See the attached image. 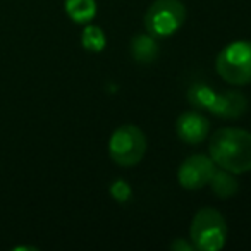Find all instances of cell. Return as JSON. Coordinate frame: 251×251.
I'll return each instance as SVG.
<instances>
[{
	"mask_svg": "<svg viewBox=\"0 0 251 251\" xmlns=\"http://www.w3.org/2000/svg\"><path fill=\"white\" fill-rule=\"evenodd\" d=\"M215 172V164L205 155H193L179 167V182L186 189H200L206 186Z\"/></svg>",
	"mask_w": 251,
	"mask_h": 251,
	"instance_id": "8992f818",
	"label": "cell"
},
{
	"mask_svg": "<svg viewBox=\"0 0 251 251\" xmlns=\"http://www.w3.org/2000/svg\"><path fill=\"white\" fill-rule=\"evenodd\" d=\"M171 248H172V250H193V246L182 243V241H176V243H172Z\"/></svg>",
	"mask_w": 251,
	"mask_h": 251,
	"instance_id": "5bb4252c",
	"label": "cell"
},
{
	"mask_svg": "<svg viewBox=\"0 0 251 251\" xmlns=\"http://www.w3.org/2000/svg\"><path fill=\"white\" fill-rule=\"evenodd\" d=\"M176 131L184 143L196 145L201 143L208 136L210 122L205 115L198 114V112H184L179 115L177 122H176Z\"/></svg>",
	"mask_w": 251,
	"mask_h": 251,
	"instance_id": "52a82bcc",
	"label": "cell"
},
{
	"mask_svg": "<svg viewBox=\"0 0 251 251\" xmlns=\"http://www.w3.org/2000/svg\"><path fill=\"white\" fill-rule=\"evenodd\" d=\"M215 91L210 90L206 84H195L189 88L188 91V100L193 107L200 108V110H208L212 107L213 100H215Z\"/></svg>",
	"mask_w": 251,
	"mask_h": 251,
	"instance_id": "7c38bea8",
	"label": "cell"
},
{
	"mask_svg": "<svg viewBox=\"0 0 251 251\" xmlns=\"http://www.w3.org/2000/svg\"><path fill=\"white\" fill-rule=\"evenodd\" d=\"M208 184L212 186L213 193H215L219 198H230L232 195H236L237 188H239L237 181L230 176V172L224 171V169H219V171L215 169V172H213Z\"/></svg>",
	"mask_w": 251,
	"mask_h": 251,
	"instance_id": "30bf717a",
	"label": "cell"
},
{
	"mask_svg": "<svg viewBox=\"0 0 251 251\" xmlns=\"http://www.w3.org/2000/svg\"><path fill=\"white\" fill-rule=\"evenodd\" d=\"M217 73L229 84L251 83V42H234L217 57Z\"/></svg>",
	"mask_w": 251,
	"mask_h": 251,
	"instance_id": "7a4b0ae2",
	"label": "cell"
},
{
	"mask_svg": "<svg viewBox=\"0 0 251 251\" xmlns=\"http://www.w3.org/2000/svg\"><path fill=\"white\" fill-rule=\"evenodd\" d=\"M83 45L90 52H100L105 47V35L97 26H88L83 33Z\"/></svg>",
	"mask_w": 251,
	"mask_h": 251,
	"instance_id": "4fadbf2b",
	"label": "cell"
},
{
	"mask_svg": "<svg viewBox=\"0 0 251 251\" xmlns=\"http://www.w3.org/2000/svg\"><path fill=\"white\" fill-rule=\"evenodd\" d=\"M227 226L224 217L213 208H203L191 222L193 246L201 251H217L226 244Z\"/></svg>",
	"mask_w": 251,
	"mask_h": 251,
	"instance_id": "3957f363",
	"label": "cell"
},
{
	"mask_svg": "<svg viewBox=\"0 0 251 251\" xmlns=\"http://www.w3.org/2000/svg\"><path fill=\"white\" fill-rule=\"evenodd\" d=\"M248 100L239 91H226V93L215 95L212 107L208 108L213 115L224 119H236L246 112Z\"/></svg>",
	"mask_w": 251,
	"mask_h": 251,
	"instance_id": "ba28073f",
	"label": "cell"
},
{
	"mask_svg": "<svg viewBox=\"0 0 251 251\" xmlns=\"http://www.w3.org/2000/svg\"><path fill=\"white\" fill-rule=\"evenodd\" d=\"M66 12L76 23H88L97 12L95 0H66Z\"/></svg>",
	"mask_w": 251,
	"mask_h": 251,
	"instance_id": "8fae6325",
	"label": "cell"
},
{
	"mask_svg": "<svg viewBox=\"0 0 251 251\" xmlns=\"http://www.w3.org/2000/svg\"><path fill=\"white\" fill-rule=\"evenodd\" d=\"M131 53L140 64H150L158 57V43L151 35H138L131 43Z\"/></svg>",
	"mask_w": 251,
	"mask_h": 251,
	"instance_id": "9c48e42d",
	"label": "cell"
},
{
	"mask_svg": "<svg viewBox=\"0 0 251 251\" xmlns=\"http://www.w3.org/2000/svg\"><path fill=\"white\" fill-rule=\"evenodd\" d=\"M108 151H110V158L117 165L131 167L143 158L145 151H147V138H145L143 131L136 126H121L112 134Z\"/></svg>",
	"mask_w": 251,
	"mask_h": 251,
	"instance_id": "5b68a950",
	"label": "cell"
},
{
	"mask_svg": "<svg viewBox=\"0 0 251 251\" xmlns=\"http://www.w3.org/2000/svg\"><path fill=\"white\" fill-rule=\"evenodd\" d=\"M210 158L230 174L251 171V133L234 127L215 131L210 140Z\"/></svg>",
	"mask_w": 251,
	"mask_h": 251,
	"instance_id": "6da1fadb",
	"label": "cell"
},
{
	"mask_svg": "<svg viewBox=\"0 0 251 251\" xmlns=\"http://www.w3.org/2000/svg\"><path fill=\"white\" fill-rule=\"evenodd\" d=\"M186 19V9L179 0H155L145 14V29L155 38L174 35Z\"/></svg>",
	"mask_w": 251,
	"mask_h": 251,
	"instance_id": "277c9868",
	"label": "cell"
}]
</instances>
